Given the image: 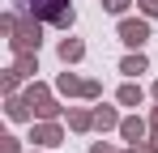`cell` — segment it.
Masks as SVG:
<instances>
[{"mask_svg":"<svg viewBox=\"0 0 158 153\" xmlns=\"http://www.w3.org/2000/svg\"><path fill=\"white\" fill-rule=\"evenodd\" d=\"M124 38H128V43H141L145 30H141V26H124Z\"/></svg>","mask_w":158,"mask_h":153,"instance_id":"cell-1","label":"cell"}]
</instances>
